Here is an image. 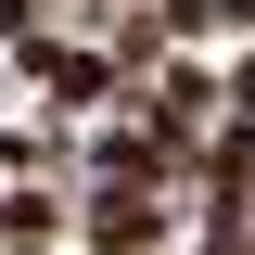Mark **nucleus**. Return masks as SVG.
Here are the masks:
<instances>
[{"instance_id": "f257e3e1", "label": "nucleus", "mask_w": 255, "mask_h": 255, "mask_svg": "<svg viewBox=\"0 0 255 255\" xmlns=\"http://www.w3.org/2000/svg\"><path fill=\"white\" fill-rule=\"evenodd\" d=\"M166 13H179V26H243L255 0H166Z\"/></svg>"}]
</instances>
